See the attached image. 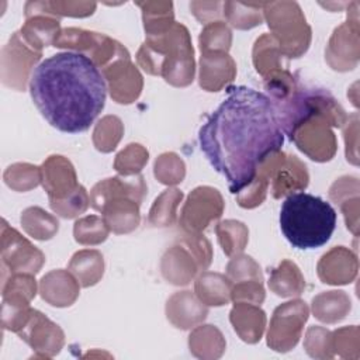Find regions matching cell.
<instances>
[{
    "label": "cell",
    "instance_id": "6da1fadb",
    "mask_svg": "<svg viewBox=\"0 0 360 360\" xmlns=\"http://www.w3.org/2000/svg\"><path fill=\"white\" fill-rule=\"evenodd\" d=\"M198 141L211 166L228 180L229 191L238 194L262 162L281 150L284 136L271 100L252 87L236 86L202 124Z\"/></svg>",
    "mask_w": 360,
    "mask_h": 360
},
{
    "label": "cell",
    "instance_id": "7a4b0ae2",
    "mask_svg": "<svg viewBox=\"0 0 360 360\" xmlns=\"http://www.w3.org/2000/svg\"><path fill=\"white\" fill-rule=\"evenodd\" d=\"M30 94L53 128L79 134L87 131L103 111L107 84L90 58L66 51L46 58L34 69Z\"/></svg>",
    "mask_w": 360,
    "mask_h": 360
},
{
    "label": "cell",
    "instance_id": "3957f363",
    "mask_svg": "<svg viewBox=\"0 0 360 360\" xmlns=\"http://www.w3.org/2000/svg\"><path fill=\"white\" fill-rule=\"evenodd\" d=\"M273 105L280 128L309 159L328 162L335 156L338 139L332 128H343L349 115L328 90L298 86Z\"/></svg>",
    "mask_w": 360,
    "mask_h": 360
},
{
    "label": "cell",
    "instance_id": "277c9868",
    "mask_svg": "<svg viewBox=\"0 0 360 360\" xmlns=\"http://www.w3.org/2000/svg\"><path fill=\"white\" fill-rule=\"evenodd\" d=\"M136 62L146 73L162 76L174 87L191 84L195 60L188 30L183 24L174 22L167 31L146 37L136 53Z\"/></svg>",
    "mask_w": 360,
    "mask_h": 360
},
{
    "label": "cell",
    "instance_id": "5b68a950",
    "mask_svg": "<svg viewBox=\"0 0 360 360\" xmlns=\"http://www.w3.org/2000/svg\"><path fill=\"white\" fill-rule=\"evenodd\" d=\"M280 228L294 248L315 249L330 239L336 228V211L321 197L294 193L281 205Z\"/></svg>",
    "mask_w": 360,
    "mask_h": 360
},
{
    "label": "cell",
    "instance_id": "8992f818",
    "mask_svg": "<svg viewBox=\"0 0 360 360\" xmlns=\"http://www.w3.org/2000/svg\"><path fill=\"white\" fill-rule=\"evenodd\" d=\"M212 248L202 233H184L160 259V273L173 285L190 284L200 271L208 269Z\"/></svg>",
    "mask_w": 360,
    "mask_h": 360
},
{
    "label": "cell",
    "instance_id": "52a82bcc",
    "mask_svg": "<svg viewBox=\"0 0 360 360\" xmlns=\"http://www.w3.org/2000/svg\"><path fill=\"white\" fill-rule=\"evenodd\" d=\"M270 34L285 58H300L311 44V27L295 1H270L263 6Z\"/></svg>",
    "mask_w": 360,
    "mask_h": 360
},
{
    "label": "cell",
    "instance_id": "ba28073f",
    "mask_svg": "<svg viewBox=\"0 0 360 360\" xmlns=\"http://www.w3.org/2000/svg\"><path fill=\"white\" fill-rule=\"evenodd\" d=\"M53 46L83 53L101 70L121 58H129L128 49L118 41L94 31L83 28H63L58 34Z\"/></svg>",
    "mask_w": 360,
    "mask_h": 360
},
{
    "label": "cell",
    "instance_id": "9c48e42d",
    "mask_svg": "<svg viewBox=\"0 0 360 360\" xmlns=\"http://www.w3.org/2000/svg\"><path fill=\"white\" fill-rule=\"evenodd\" d=\"M308 316L309 308L302 300H291L278 305L270 319L267 346L278 353L294 349L300 342Z\"/></svg>",
    "mask_w": 360,
    "mask_h": 360
},
{
    "label": "cell",
    "instance_id": "30bf717a",
    "mask_svg": "<svg viewBox=\"0 0 360 360\" xmlns=\"http://www.w3.org/2000/svg\"><path fill=\"white\" fill-rule=\"evenodd\" d=\"M347 7V20L335 28L325 49L326 63L338 72L353 70L360 58L359 1H352Z\"/></svg>",
    "mask_w": 360,
    "mask_h": 360
},
{
    "label": "cell",
    "instance_id": "8fae6325",
    "mask_svg": "<svg viewBox=\"0 0 360 360\" xmlns=\"http://www.w3.org/2000/svg\"><path fill=\"white\" fill-rule=\"evenodd\" d=\"M45 263L44 253L17 229L1 225V281L10 274H37Z\"/></svg>",
    "mask_w": 360,
    "mask_h": 360
},
{
    "label": "cell",
    "instance_id": "7c38bea8",
    "mask_svg": "<svg viewBox=\"0 0 360 360\" xmlns=\"http://www.w3.org/2000/svg\"><path fill=\"white\" fill-rule=\"evenodd\" d=\"M225 208L222 194L210 186L195 187L187 197L179 217V226L184 233H201Z\"/></svg>",
    "mask_w": 360,
    "mask_h": 360
},
{
    "label": "cell",
    "instance_id": "4fadbf2b",
    "mask_svg": "<svg viewBox=\"0 0 360 360\" xmlns=\"http://www.w3.org/2000/svg\"><path fill=\"white\" fill-rule=\"evenodd\" d=\"M41 56L42 52L34 51L25 44L20 32H14L1 49L0 76L3 84L17 91H24L27 83L30 84V73Z\"/></svg>",
    "mask_w": 360,
    "mask_h": 360
},
{
    "label": "cell",
    "instance_id": "5bb4252c",
    "mask_svg": "<svg viewBox=\"0 0 360 360\" xmlns=\"http://www.w3.org/2000/svg\"><path fill=\"white\" fill-rule=\"evenodd\" d=\"M266 160L269 165V186L274 198L287 197L307 188L309 174L305 163L297 156L277 150L267 156Z\"/></svg>",
    "mask_w": 360,
    "mask_h": 360
},
{
    "label": "cell",
    "instance_id": "9a60e30c",
    "mask_svg": "<svg viewBox=\"0 0 360 360\" xmlns=\"http://www.w3.org/2000/svg\"><path fill=\"white\" fill-rule=\"evenodd\" d=\"M18 336L35 352V357H53L65 345V333L42 312L32 309Z\"/></svg>",
    "mask_w": 360,
    "mask_h": 360
},
{
    "label": "cell",
    "instance_id": "2e32d148",
    "mask_svg": "<svg viewBox=\"0 0 360 360\" xmlns=\"http://www.w3.org/2000/svg\"><path fill=\"white\" fill-rule=\"evenodd\" d=\"M111 98L118 104H131L142 93L143 77L129 58H121L103 69Z\"/></svg>",
    "mask_w": 360,
    "mask_h": 360
},
{
    "label": "cell",
    "instance_id": "e0dca14e",
    "mask_svg": "<svg viewBox=\"0 0 360 360\" xmlns=\"http://www.w3.org/2000/svg\"><path fill=\"white\" fill-rule=\"evenodd\" d=\"M146 183L143 176H115L108 177L97 184L90 191V205L100 211V208L112 198H132L139 204L143 201L146 194Z\"/></svg>",
    "mask_w": 360,
    "mask_h": 360
},
{
    "label": "cell",
    "instance_id": "ac0fdd59",
    "mask_svg": "<svg viewBox=\"0 0 360 360\" xmlns=\"http://www.w3.org/2000/svg\"><path fill=\"white\" fill-rule=\"evenodd\" d=\"M359 270V260L354 252L345 246H335L318 262L316 273L322 283L345 285L354 281Z\"/></svg>",
    "mask_w": 360,
    "mask_h": 360
},
{
    "label": "cell",
    "instance_id": "d6986e66",
    "mask_svg": "<svg viewBox=\"0 0 360 360\" xmlns=\"http://www.w3.org/2000/svg\"><path fill=\"white\" fill-rule=\"evenodd\" d=\"M41 183L49 200L63 198L77 186V176L70 160L62 155H51L41 165Z\"/></svg>",
    "mask_w": 360,
    "mask_h": 360
},
{
    "label": "cell",
    "instance_id": "ffe728a7",
    "mask_svg": "<svg viewBox=\"0 0 360 360\" xmlns=\"http://www.w3.org/2000/svg\"><path fill=\"white\" fill-rule=\"evenodd\" d=\"M208 308L191 291H177L166 302V318L177 329H191L205 321Z\"/></svg>",
    "mask_w": 360,
    "mask_h": 360
},
{
    "label": "cell",
    "instance_id": "44dd1931",
    "mask_svg": "<svg viewBox=\"0 0 360 360\" xmlns=\"http://www.w3.org/2000/svg\"><path fill=\"white\" fill-rule=\"evenodd\" d=\"M236 76V63L228 52H205L200 56V87L205 91H219Z\"/></svg>",
    "mask_w": 360,
    "mask_h": 360
},
{
    "label": "cell",
    "instance_id": "7402d4cb",
    "mask_svg": "<svg viewBox=\"0 0 360 360\" xmlns=\"http://www.w3.org/2000/svg\"><path fill=\"white\" fill-rule=\"evenodd\" d=\"M76 277L63 269L52 270L46 273L39 281V294L41 298L58 308L70 307L75 304L80 294V287Z\"/></svg>",
    "mask_w": 360,
    "mask_h": 360
},
{
    "label": "cell",
    "instance_id": "603a6c76",
    "mask_svg": "<svg viewBox=\"0 0 360 360\" xmlns=\"http://www.w3.org/2000/svg\"><path fill=\"white\" fill-rule=\"evenodd\" d=\"M141 204L132 198H112L101 208V217L110 232L117 235L129 233L141 224Z\"/></svg>",
    "mask_w": 360,
    "mask_h": 360
},
{
    "label": "cell",
    "instance_id": "cb8c5ba5",
    "mask_svg": "<svg viewBox=\"0 0 360 360\" xmlns=\"http://www.w3.org/2000/svg\"><path fill=\"white\" fill-rule=\"evenodd\" d=\"M229 321L236 335L246 343H257L266 328V314L260 305L250 302H233Z\"/></svg>",
    "mask_w": 360,
    "mask_h": 360
},
{
    "label": "cell",
    "instance_id": "d4e9b609",
    "mask_svg": "<svg viewBox=\"0 0 360 360\" xmlns=\"http://www.w3.org/2000/svg\"><path fill=\"white\" fill-rule=\"evenodd\" d=\"M59 32V18L44 13L27 15L24 25L20 30L25 44L38 52H42L48 45H53Z\"/></svg>",
    "mask_w": 360,
    "mask_h": 360
},
{
    "label": "cell",
    "instance_id": "484cf974",
    "mask_svg": "<svg viewBox=\"0 0 360 360\" xmlns=\"http://www.w3.org/2000/svg\"><path fill=\"white\" fill-rule=\"evenodd\" d=\"M233 283L225 274L201 271L194 281V294L207 307H222L231 301Z\"/></svg>",
    "mask_w": 360,
    "mask_h": 360
},
{
    "label": "cell",
    "instance_id": "4316f807",
    "mask_svg": "<svg viewBox=\"0 0 360 360\" xmlns=\"http://www.w3.org/2000/svg\"><path fill=\"white\" fill-rule=\"evenodd\" d=\"M226 347L221 330L214 325L195 326L188 336V349L193 356L202 360L219 359Z\"/></svg>",
    "mask_w": 360,
    "mask_h": 360
},
{
    "label": "cell",
    "instance_id": "83f0119b",
    "mask_svg": "<svg viewBox=\"0 0 360 360\" xmlns=\"http://www.w3.org/2000/svg\"><path fill=\"white\" fill-rule=\"evenodd\" d=\"M285 56L281 53L278 44L271 34H263L255 41L253 65L256 72L260 73L264 80L287 70L283 60Z\"/></svg>",
    "mask_w": 360,
    "mask_h": 360
},
{
    "label": "cell",
    "instance_id": "f1b7e54d",
    "mask_svg": "<svg viewBox=\"0 0 360 360\" xmlns=\"http://www.w3.org/2000/svg\"><path fill=\"white\" fill-rule=\"evenodd\" d=\"M269 288L281 298L298 297L305 290V278L294 262L284 259L277 267L271 269Z\"/></svg>",
    "mask_w": 360,
    "mask_h": 360
},
{
    "label": "cell",
    "instance_id": "f546056e",
    "mask_svg": "<svg viewBox=\"0 0 360 360\" xmlns=\"http://www.w3.org/2000/svg\"><path fill=\"white\" fill-rule=\"evenodd\" d=\"M352 309L349 295L342 290L323 291L312 298L314 316L323 323H338Z\"/></svg>",
    "mask_w": 360,
    "mask_h": 360
},
{
    "label": "cell",
    "instance_id": "4dcf8cb0",
    "mask_svg": "<svg viewBox=\"0 0 360 360\" xmlns=\"http://www.w3.org/2000/svg\"><path fill=\"white\" fill-rule=\"evenodd\" d=\"M69 271L84 288L97 284L104 274V257L96 249L77 250L69 264Z\"/></svg>",
    "mask_w": 360,
    "mask_h": 360
},
{
    "label": "cell",
    "instance_id": "1f68e13d",
    "mask_svg": "<svg viewBox=\"0 0 360 360\" xmlns=\"http://www.w3.org/2000/svg\"><path fill=\"white\" fill-rule=\"evenodd\" d=\"M94 1H28L25 3V17L44 13L52 17H89L94 13Z\"/></svg>",
    "mask_w": 360,
    "mask_h": 360
},
{
    "label": "cell",
    "instance_id": "d6a6232c",
    "mask_svg": "<svg viewBox=\"0 0 360 360\" xmlns=\"http://www.w3.org/2000/svg\"><path fill=\"white\" fill-rule=\"evenodd\" d=\"M142 10V21L146 37L159 35L174 24L172 1H143L136 3Z\"/></svg>",
    "mask_w": 360,
    "mask_h": 360
},
{
    "label": "cell",
    "instance_id": "836d02e7",
    "mask_svg": "<svg viewBox=\"0 0 360 360\" xmlns=\"http://www.w3.org/2000/svg\"><path fill=\"white\" fill-rule=\"evenodd\" d=\"M184 194L181 190L169 187L162 194H159L148 215V221L150 225L158 228H166L176 222L177 218V207L181 202Z\"/></svg>",
    "mask_w": 360,
    "mask_h": 360
},
{
    "label": "cell",
    "instance_id": "e575fe53",
    "mask_svg": "<svg viewBox=\"0 0 360 360\" xmlns=\"http://www.w3.org/2000/svg\"><path fill=\"white\" fill-rule=\"evenodd\" d=\"M22 229L38 240H48L53 238L59 229L56 217L46 212L41 207H28L21 214Z\"/></svg>",
    "mask_w": 360,
    "mask_h": 360
},
{
    "label": "cell",
    "instance_id": "d590c367",
    "mask_svg": "<svg viewBox=\"0 0 360 360\" xmlns=\"http://www.w3.org/2000/svg\"><path fill=\"white\" fill-rule=\"evenodd\" d=\"M264 3H222V13L226 21L238 30H250L263 21Z\"/></svg>",
    "mask_w": 360,
    "mask_h": 360
},
{
    "label": "cell",
    "instance_id": "8d00e7d4",
    "mask_svg": "<svg viewBox=\"0 0 360 360\" xmlns=\"http://www.w3.org/2000/svg\"><path fill=\"white\" fill-rule=\"evenodd\" d=\"M215 232L224 253L231 257L242 253L249 240V229L240 221H235V219L221 221L217 224Z\"/></svg>",
    "mask_w": 360,
    "mask_h": 360
},
{
    "label": "cell",
    "instance_id": "74e56055",
    "mask_svg": "<svg viewBox=\"0 0 360 360\" xmlns=\"http://www.w3.org/2000/svg\"><path fill=\"white\" fill-rule=\"evenodd\" d=\"M122 121L117 115H105L94 127L93 143L97 150L108 153L117 148L122 138Z\"/></svg>",
    "mask_w": 360,
    "mask_h": 360
},
{
    "label": "cell",
    "instance_id": "f35d334b",
    "mask_svg": "<svg viewBox=\"0 0 360 360\" xmlns=\"http://www.w3.org/2000/svg\"><path fill=\"white\" fill-rule=\"evenodd\" d=\"M266 159L257 167L253 180L240 193L236 194V201L242 208H248V210L256 208L266 198V194L269 190V183H270L269 165H267Z\"/></svg>",
    "mask_w": 360,
    "mask_h": 360
},
{
    "label": "cell",
    "instance_id": "ab89813d",
    "mask_svg": "<svg viewBox=\"0 0 360 360\" xmlns=\"http://www.w3.org/2000/svg\"><path fill=\"white\" fill-rule=\"evenodd\" d=\"M4 183L14 191H28L41 183V166L13 163L3 173Z\"/></svg>",
    "mask_w": 360,
    "mask_h": 360
},
{
    "label": "cell",
    "instance_id": "60d3db41",
    "mask_svg": "<svg viewBox=\"0 0 360 360\" xmlns=\"http://www.w3.org/2000/svg\"><path fill=\"white\" fill-rule=\"evenodd\" d=\"M200 51L205 52H228L232 44V32L224 21H212L205 24L198 37Z\"/></svg>",
    "mask_w": 360,
    "mask_h": 360
},
{
    "label": "cell",
    "instance_id": "b9f144b4",
    "mask_svg": "<svg viewBox=\"0 0 360 360\" xmlns=\"http://www.w3.org/2000/svg\"><path fill=\"white\" fill-rule=\"evenodd\" d=\"M110 233L108 226L105 225L103 217L87 215L79 218L73 226L75 240L80 245L93 246L103 243Z\"/></svg>",
    "mask_w": 360,
    "mask_h": 360
},
{
    "label": "cell",
    "instance_id": "7bdbcfd3",
    "mask_svg": "<svg viewBox=\"0 0 360 360\" xmlns=\"http://www.w3.org/2000/svg\"><path fill=\"white\" fill-rule=\"evenodd\" d=\"M149 159V152L141 143H129L114 159V169L120 176L139 174Z\"/></svg>",
    "mask_w": 360,
    "mask_h": 360
},
{
    "label": "cell",
    "instance_id": "ee69618b",
    "mask_svg": "<svg viewBox=\"0 0 360 360\" xmlns=\"http://www.w3.org/2000/svg\"><path fill=\"white\" fill-rule=\"evenodd\" d=\"M153 174L162 184L176 186L186 177V165L177 153L165 152L156 158Z\"/></svg>",
    "mask_w": 360,
    "mask_h": 360
},
{
    "label": "cell",
    "instance_id": "f6af8a7d",
    "mask_svg": "<svg viewBox=\"0 0 360 360\" xmlns=\"http://www.w3.org/2000/svg\"><path fill=\"white\" fill-rule=\"evenodd\" d=\"M49 205L55 214L70 219L83 214L90 205V197L83 186H77L70 194L63 198L49 200Z\"/></svg>",
    "mask_w": 360,
    "mask_h": 360
},
{
    "label": "cell",
    "instance_id": "bcb514c9",
    "mask_svg": "<svg viewBox=\"0 0 360 360\" xmlns=\"http://www.w3.org/2000/svg\"><path fill=\"white\" fill-rule=\"evenodd\" d=\"M332 349L335 356L357 360L360 357V330L359 326H345L332 332Z\"/></svg>",
    "mask_w": 360,
    "mask_h": 360
},
{
    "label": "cell",
    "instance_id": "7dc6e473",
    "mask_svg": "<svg viewBox=\"0 0 360 360\" xmlns=\"http://www.w3.org/2000/svg\"><path fill=\"white\" fill-rule=\"evenodd\" d=\"M304 349L314 359H333L335 353L332 349V332L322 326L308 328L304 338Z\"/></svg>",
    "mask_w": 360,
    "mask_h": 360
},
{
    "label": "cell",
    "instance_id": "c3c4849f",
    "mask_svg": "<svg viewBox=\"0 0 360 360\" xmlns=\"http://www.w3.org/2000/svg\"><path fill=\"white\" fill-rule=\"evenodd\" d=\"M226 276L232 283L245 281V280H257L263 283V273L259 266L250 256L248 255H235L226 264Z\"/></svg>",
    "mask_w": 360,
    "mask_h": 360
},
{
    "label": "cell",
    "instance_id": "681fc988",
    "mask_svg": "<svg viewBox=\"0 0 360 360\" xmlns=\"http://www.w3.org/2000/svg\"><path fill=\"white\" fill-rule=\"evenodd\" d=\"M17 294L28 298L30 301L37 295V281L34 274L15 273L10 274L1 281V295Z\"/></svg>",
    "mask_w": 360,
    "mask_h": 360
},
{
    "label": "cell",
    "instance_id": "f907efd6",
    "mask_svg": "<svg viewBox=\"0 0 360 360\" xmlns=\"http://www.w3.org/2000/svg\"><path fill=\"white\" fill-rule=\"evenodd\" d=\"M266 292L262 281L245 280L233 283L231 291V301L233 302H250L260 305L264 301Z\"/></svg>",
    "mask_w": 360,
    "mask_h": 360
},
{
    "label": "cell",
    "instance_id": "816d5d0a",
    "mask_svg": "<svg viewBox=\"0 0 360 360\" xmlns=\"http://www.w3.org/2000/svg\"><path fill=\"white\" fill-rule=\"evenodd\" d=\"M360 191V186H359V180L354 176H342L339 179H336V181L330 186L329 188V198L336 202L340 204L352 197L359 195Z\"/></svg>",
    "mask_w": 360,
    "mask_h": 360
},
{
    "label": "cell",
    "instance_id": "f5cc1de1",
    "mask_svg": "<svg viewBox=\"0 0 360 360\" xmlns=\"http://www.w3.org/2000/svg\"><path fill=\"white\" fill-rule=\"evenodd\" d=\"M345 143H346V159L352 165H359V155H357V135H359V114L353 112L349 115L347 122L343 127Z\"/></svg>",
    "mask_w": 360,
    "mask_h": 360
},
{
    "label": "cell",
    "instance_id": "db71d44e",
    "mask_svg": "<svg viewBox=\"0 0 360 360\" xmlns=\"http://www.w3.org/2000/svg\"><path fill=\"white\" fill-rule=\"evenodd\" d=\"M222 3L219 1H191L190 10L194 17L202 24H210L221 17Z\"/></svg>",
    "mask_w": 360,
    "mask_h": 360
},
{
    "label": "cell",
    "instance_id": "11a10c76",
    "mask_svg": "<svg viewBox=\"0 0 360 360\" xmlns=\"http://www.w3.org/2000/svg\"><path fill=\"white\" fill-rule=\"evenodd\" d=\"M359 204H360L359 195L352 197L339 204L340 210L343 212V217H345L346 226L354 236L359 235V210H360Z\"/></svg>",
    "mask_w": 360,
    "mask_h": 360
},
{
    "label": "cell",
    "instance_id": "9f6ffc18",
    "mask_svg": "<svg viewBox=\"0 0 360 360\" xmlns=\"http://www.w3.org/2000/svg\"><path fill=\"white\" fill-rule=\"evenodd\" d=\"M347 4H349V3H339V4H338V10H340L342 7H345V6H347ZM321 6H323V7H335L336 3H326V4L321 3Z\"/></svg>",
    "mask_w": 360,
    "mask_h": 360
}]
</instances>
